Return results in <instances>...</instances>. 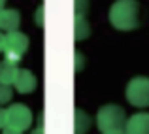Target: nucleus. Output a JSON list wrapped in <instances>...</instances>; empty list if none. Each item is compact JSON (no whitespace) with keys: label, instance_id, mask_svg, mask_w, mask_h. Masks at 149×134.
<instances>
[{"label":"nucleus","instance_id":"0eeeda50","mask_svg":"<svg viewBox=\"0 0 149 134\" xmlns=\"http://www.w3.org/2000/svg\"><path fill=\"white\" fill-rule=\"evenodd\" d=\"M19 25H21V13H19L17 10H8V8H4L2 11H0V30H4V32H15V30L19 29Z\"/></svg>","mask_w":149,"mask_h":134},{"label":"nucleus","instance_id":"f03ea898","mask_svg":"<svg viewBox=\"0 0 149 134\" xmlns=\"http://www.w3.org/2000/svg\"><path fill=\"white\" fill-rule=\"evenodd\" d=\"M127 113L121 106L117 104H106L102 106L96 113V127L102 134L106 132H115V131H125L127 127Z\"/></svg>","mask_w":149,"mask_h":134},{"label":"nucleus","instance_id":"f3484780","mask_svg":"<svg viewBox=\"0 0 149 134\" xmlns=\"http://www.w3.org/2000/svg\"><path fill=\"white\" fill-rule=\"evenodd\" d=\"M4 47H6V34L0 32V53L4 51Z\"/></svg>","mask_w":149,"mask_h":134},{"label":"nucleus","instance_id":"9b49d317","mask_svg":"<svg viewBox=\"0 0 149 134\" xmlns=\"http://www.w3.org/2000/svg\"><path fill=\"white\" fill-rule=\"evenodd\" d=\"M74 34H76V40H85V38L91 34V27H89V23H87L85 17L74 19Z\"/></svg>","mask_w":149,"mask_h":134},{"label":"nucleus","instance_id":"6e6552de","mask_svg":"<svg viewBox=\"0 0 149 134\" xmlns=\"http://www.w3.org/2000/svg\"><path fill=\"white\" fill-rule=\"evenodd\" d=\"M19 72L21 70H19L17 62L8 61V59L0 61V83L2 85H13L17 76H19Z\"/></svg>","mask_w":149,"mask_h":134},{"label":"nucleus","instance_id":"2eb2a0df","mask_svg":"<svg viewBox=\"0 0 149 134\" xmlns=\"http://www.w3.org/2000/svg\"><path fill=\"white\" fill-rule=\"evenodd\" d=\"M2 134H23V131H17V128H13V127H6L2 131Z\"/></svg>","mask_w":149,"mask_h":134},{"label":"nucleus","instance_id":"dca6fc26","mask_svg":"<svg viewBox=\"0 0 149 134\" xmlns=\"http://www.w3.org/2000/svg\"><path fill=\"white\" fill-rule=\"evenodd\" d=\"M81 64H83V59H81L79 51H76V70H79V68H81Z\"/></svg>","mask_w":149,"mask_h":134},{"label":"nucleus","instance_id":"aec40b11","mask_svg":"<svg viewBox=\"0 0 149 134\" xmlns=\"http://www.w3.org/2000/svg\"><path fill=\"white\" fill-rule=\"evenodd\" d=\"M106 134H127L125 131H115V132H106Z\"/></svg>","mask_w":149,"mask_h":134},{"label":"nucleus","instance_id":"39448f33","mask_svg":"<svg viewBox=\"0 0 149 134\" xmlns=\"http://www.w3.org/2000/svg\"><path fill=\"white\" fill-rule=\"evenodd\" d=\"M8 112V127H13L17 131H26L32 123V112L25 104H11Z\"/></svg>","mask_w":149,"mask_h":134},{"label":"nucleus","instance_id":"f8f14e48","mask_svg":"<svg viewBox=\"0 0 149 134\" xmlns=\"http://www.w3.org/2000/svg\"><path fill=\"white\" fill-rule=\"evenodd\" d=\"M11 96H13V93H11L10 85H2V83H0V106L8 104V102L11 100Z\"/></svg>","mask_w":149,"mask_h":134},{"label":"nucleus","instance_id":"4468645a","mask_svg":"<svg viewBox=\"0 0 149 134\" xmlns=\"http://www.w3.org/2000/svg\"><path fill=\"white\" fill-rule=\"evenodd\" d=\"M8 127V112L4 108H0V128H6Z\"/></svg>","mask_w":149,"mask_h":134},{"label":"nucleus","instance_id":"a211bd4d","mask_svg":"<svg viewBox=\"0 0 149 134\" xmlns=\"http://www.w3.org/2000/svg\"><path fill=\"white\" fill-rule=\"evenodd\" d=\"M30 134H44V127H42V125H38V127L34 128V131L30 132Z\"/></svg>","mask_w":149,"mask_h":134},{"label":"nucleus","instance_id":"412c9836","mask_svg":"<svg viewBox=\"0 0 149 134\" xmlns=\"http://www.w3.org/2000/svg\"><path fill=\"white\" fill-rule=\"evenodd\" d=\"M4 4H6V0H0V11L4 10Z\"/></svg>","mask_w":149,"mask_h":134},{"label":"nucleus","instance_id":"9d476101","mask_svg":"<svg viewBox=\"0 0 149 134\" xmlns=\"http://www.w3.org/2000/svg\"><path fill=\"white\" fill-rule=\"evenodd\" d=\"M74 121H76V128H74L76 134H85V131H87L89 125H91L89 115L79 108H76V112H74Z\"/></svg>","mask_w":149,"mask_h":134},{"label":"nucleus","instance_id":"423d86ee","mask_svg":"<svg viewBox=\"0 0 149 134\" xmlns=\"http://www.w3.org/2000/svg\"><path fill=\"white\" fill-rule=\"evenodd\" d=\"M127 134H149V113H134L127 121Z\"/></svg>","mask_w":149,"mask_h":134},{"label":"nucleus","instance_id":"ddd939ff","mask_svg":"<svg viewBox=\"0 0 149 134\" xmlns=\"http://www.w3.org/2000/svg\"><path fill=\"white\" fill-rule=\"evenodd\" d=\"M87 11V0H76V17H85Z\"/></svg>","mask_w":149,"mask_h":134},{"label":"nucleus","instance_id":"6ab92c4d","mask_svg":"<svg viewBox=\"0 0 149 134\" xmlns=\"http://www.w3.org/2000/svg\"><path fill=\"white\" fill-rule=\"evenodd\" d=\"M36 23H38V25H42V8L38 10V13H36Z\"/></svg>","mask_w":149,"mask_h":134},{"label":"nucleus","instance_id":"7ed1b4c3","mask_svg":"<svg viewBox=\"0 0 149 134\" xmlns=\"http://www.w3.org/2000/svg\"><path fill=\"white\" fill-rule=\"evenodd\" d=\"M125 96L136 108H147L149 106V77L136 76L128 81Z\"/></svg>","mask_w":149,"mask_h":134},{"label":"nucleus","instance_id":"f257e3e1","mask_svg":"<svg viewBox=\"0 0 149 134\" xmlns=\"http://www.w3.org/2000/svg\"><path fill=\"white\" fill-rule=\"evenodd\" d=\"M109 23L117 30H134L140 25L138 0H115L109 8Z\"/></svg>","mask_w":149,"mask_h":134},{"label":"nucleus","instance_id":"20e7f679","mask_svg":"<svg viewBox=\"0 0 149 134\" xmlns=\"http://www.w3.org/2000/svg\"><path fill=\"white\" fill-rule=\"evenodd\" d=\"M29 47V38L25 32L21 30H15V32H8L6 34V47H4V53H6L8 61L19 62L23 59V53Z\"/></svg>","mask_w":149,"mask_h":134},{"label":"nucleus","instance_id":"1a4fd4ad","mask_svg":"<svg viewBox=\"0 0 149 134\" xmlns=\"http://www.w3.org/2000/svg\"><path fill=\"white\" fill-rule=\"evenodd\" d=\"M15 89H17V93H30V91L36 89V76H34L30 70H21L17 76V80H15Z\"/></svg>","mask_w":149,"mask_h":134}]
</instances>
